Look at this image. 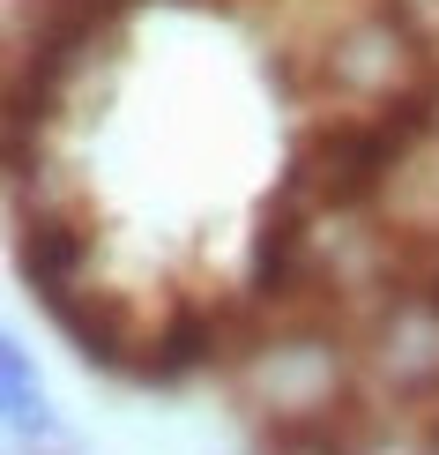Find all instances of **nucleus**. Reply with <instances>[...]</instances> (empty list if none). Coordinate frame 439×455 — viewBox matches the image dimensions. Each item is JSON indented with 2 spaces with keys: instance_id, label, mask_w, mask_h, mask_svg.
<instances>
[{
  "instance_id": "nucleus-1",
  "label": "nucleus",
  "mask_w": 439,
  "mask_h": 455,
  "mask_svg": "<svg viewBox=\"0 0 439 455\" xmlns=\"http://www.w3.org/2000/svg\"><path fill=\"white\" fill-rule=\"evenodd\" d=\"M328 83H342L350 98H365L372 112L380 105H403V98H425L439 90V75L425 60V30L410 23V15H365V23H350L328 45Z\"/></svg>"
},
{
  "instance_id": "nucleus-2",
  "label": "nucleus",
  "mask_w": 439,
  "mask_h": 455,
  "mask_svg": "<svg viewBox=\"0 0 439 455\" xmlns=\"http://www.w3.org/2000/svg\"><path fill=\"white\" fill-rule=\"evenodd\" d=\"M246 395L276 419H305V411L335 403L342 395V351L335 336L305 329V336H283V344H261L246 358Z\"/></svg>"
},
{
  "instance_id": "nucleus-3",
  "label": "nucleus",
  "mask_w": 439,
  "mask_h": 455,
  "mask_svg": "<svg viewBox=\"0 0 439 455\" xmlns=\"http://www.w3.org/2000/svg\"><path fill=\"white\" fill-rule=\"evenodd\" d=\"M372 373L388 395L439 388V291H395L372 321Z\"/></svg>"
},
{
  "instance_id": "nucleus-4",
  "label": "nucleus",
  "mask_w": 439,
  "mask_h": 455,
  "mask_svg": "<svg viewBox=\"0 0 439 455\" xmlns=\"http://www.w3.org/2000/svg\"><path fill=\"white\" fill-rule=\"evenodd\" d=\"M269 455H372V411L357 395H335L305 419H276Z\"/></svg>"
},
{
  "instance_id": "nucleus-5",
  "label": "nucleus",
  "mask_w": 439,
  "mask_h": 455,
  "mask_svg": "<svg viewBox=\"0 0 439 455\" xmlns=\"http://www.w3.org/2000/svg\"><path fill=\"white\" fill-rule=\"evenodd\" d=\"M52 307V321L74 336V351L90 358V366H127V314L112 307V299H74V291H60V299H45Z\"/></svg>"
},
{
  "instance_id": "nucleus-6",
  "label": "nucleus",
  "mask_w": 439,
  "mask_h": 455,
  "mask_svg": "<svg viewBox=\"0 0 439 455\" xmlns=\"http://www.w3.org/2000/svg\"><path fill=\"white\" fill-rule=\"evenodd\" d=\"M82 254H90V239L74 232L67 217H23V276L45 299L67 291V276H74V261H82Z\"/></svg>"
},
{
  "instance_id": "nucleus-7",
  "label": "nucleus",
  "mask_w": 439,
  "mask_h": 455,
  "mask_svg": "<svg viewBox=\"0 0 439 455\" xmlns=\"http://www.w3.org/2000/svg\"><path fill=\"white\" fill-rule=\"evenodd\" d=\"M0 403H8V426L23 441H45L52 433V411H45V381H37L23 336H0Z\"/></svg>"
},
{
  "instance_id": "nucleus-8",
  "label": "nucleus",
  "mask_w": 439,
  "mask_h": 455,
  "mask_svg": "<svg viewBox=\"0 0 439 455\" xmlns=\"http://www.w3.org/2000/svg\"><path fill=\"white\" fill-rule=\"evenodd\" d=\"M403 15H410L417 30H432V37H439V0H403Z\"/></svg>"
},
{
  "instance_id": "nucleus-9",
  "label": "nucleus",
  "mask_w": 439,
  "mask_h": 455,
  "mask_svg": "<svg viewBox=\"0 0 439 455\" xmlns=\"http://www.w3.org/2000/svg\"><path fill=\"white\" fill-rule=\"evenodd\" d=\"M425 455H439V426H432V441H425Z\"/></svg>"
}]
</instances>
